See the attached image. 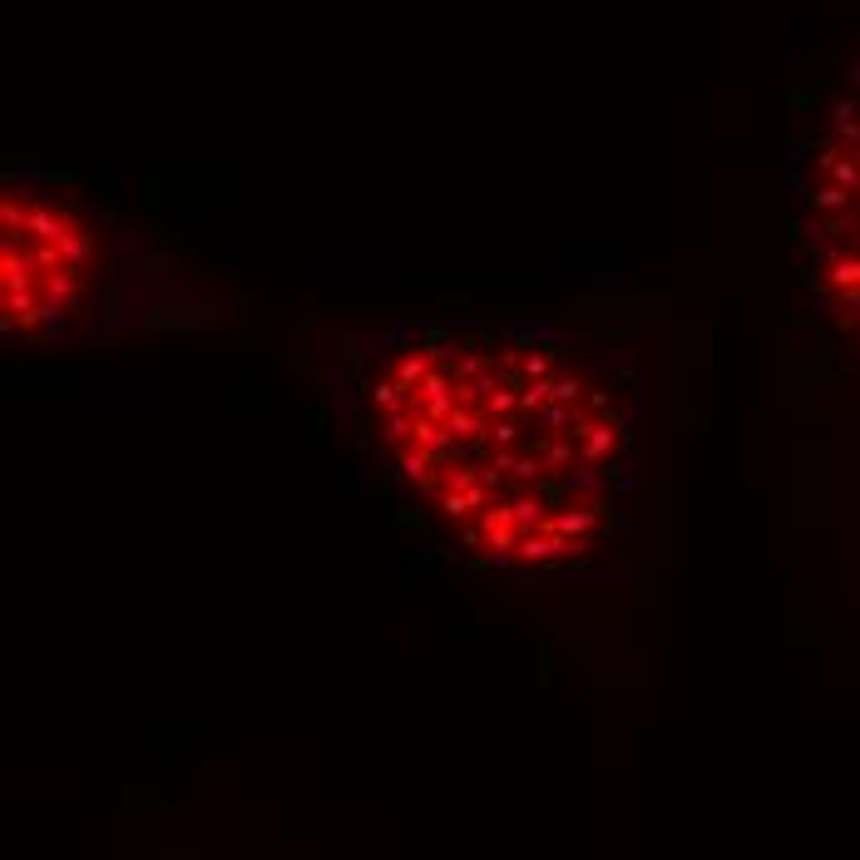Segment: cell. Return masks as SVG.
<instances>
[{"label": "cell", "mask_w": 860, "mask_h": 860, "mask_svg": "<svg viewBox=\"0 0 860 860\" xmlns=\"http://www.w3.org/2000/svg\"><path fill=\"white\" fill-rule=\"evenodd\" d=\"M346 426L381 480L485 569L603 554L638 485V376L519 317H406L351 356Z\"/></svg>", "instance_id": "obj_1"}, {"label": "cell", "mask_w": 860, "mask_h": 860, "mask_svg": "<svg viewBox=\"0 0 860 860\" xmlns=\"http://www.w3.org/2000/svg\"><path fill=\"white\" fill-rule=\"evenodd\" d=\"M129 258L99 208L55 178L10 173L0 198V322L35 351L104 342L129 322Z\"/></svg>", "instance_id": "obj_2"}, {"label": "cell", "mask_w": 860, "mask_h": 860, "mask_svg": "<svg viewBox=\"0 0 860 860\" xmlns=\"http://www.w3.org/2000/svg\"><path fill=\"white\" fill-rule=\"evenodd\" d=\"M806 248L811 282L836 302L841 322L860 332V70L831 109L826 134L811 149L806 173Z\"/></svg>", "instance_id": "obj_3"}]
</instances>
